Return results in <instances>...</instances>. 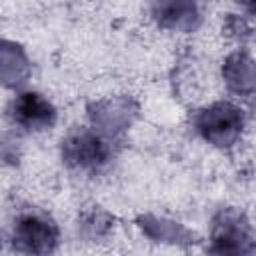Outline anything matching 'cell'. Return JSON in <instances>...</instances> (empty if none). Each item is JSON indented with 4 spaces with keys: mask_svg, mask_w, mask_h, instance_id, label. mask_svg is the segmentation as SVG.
Here are the masks:
<instances>
[{
    "mask_svg": "<svg viewBox=\"0 0 256 256\" xmlns=\"http://www.w3.org/2000/svg\"><path fill=\"white\" fill-rule=\"evenodd\" d=\"M16 118L26 126H44L52 118V108L48 102H44L38 94H24L16 106Z\"/></svg>",
    "mask_w": 256,
    "mask_h": 256,
    "instance_id": "obj_1",
    "label": "cell"
}]
</instances>
